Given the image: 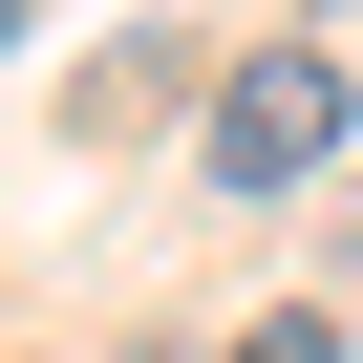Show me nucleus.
Instances as JSON below:
<instances>
[{"mask_svg": "<svg viewBox=\"0 0 363 363\" xmlns=\"http://www.w3.org/2000/svg\"><path fill=\"white\" fill-rule=\"evenodd\" d=\"M342 128H363V86H342L320 43H235L214 107H193V171H214V193H320Z\"/></svg>", "mask_w": 363, "mask_h": 363, "instance_id": "obj_1", "label": "nucleus"}, {"mask_svg": "<svg viewBox=\"0 0 363 363\" xmlns=\"http://www.w3.org/2000/svg\"><path fill=\"white\" fill-rule=\"evenodd\" d=\"M235 363H363V342H342V320H320V299H299V320H257V342H235Z\"/></svg>", "mask_w": 363, "mask_h": 363, "instance_id": "obj_2", "label": "nucleus"}, {"mask_svg": "<svg viewBox=\"0 0 363 363\" xmlns=\"http://www.w3.org/2000/svg\"><path fill=\"white\" fill-rule=\"evenodd\" d=\"M0 22H22V0H0Z\"/></svg>", "mask_w": 363, "mask_h": 363, "instance_id": "obj_3", "label": "nucleus"}]
</instances>
